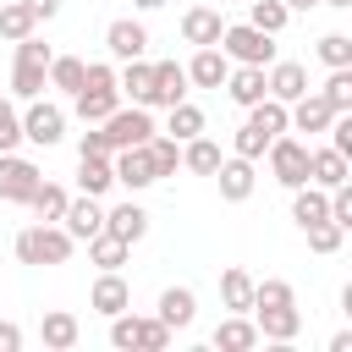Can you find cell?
Here are the masks:
<instances>
[{
	"instance_id": "52a82bcc",
	"label": "cell",
	"mask_w": 352,
	"mask_h": 352,
	"mask_svg": "<svg viewBox=\"0 0 352 352\" xmlns=\"http://www.w3.org/2000/svg\"><path fill=\"white\" fill-rule=\"evenodd\" d=\"M60 138H66V110L50 104V99H28V110H22V143L55 148Z\"/></svg>"
},
{
	"instance_id": "5b68a950",
	"label": "cell",
	"mask_w": 352,
	"mask_h": 352,
	"mask_svg": "<svg viewBox=\"0 0 352 352\" xmlns=\"http://www.w3.org/2000/svg\"><path fill=\"white\" fill-rule=\"evenodd\" d=\"M110 346L116 352H132V346H143V352H160V346H170V330H165V319L154 314V319H143V314H116L110 319Z\"/></svg>"
},
{
	"instance_id": "8992f818",
	"label": "cell",
	"mask_w": 352,
	"mask_h": 352,
	"mask_svg": "<svg viewBox=\"0 0 352 352\" xmlns=\"http://www.w3.org/2000/svg\"><path fill=\"white\" fill-rule=\"evenodd\" d=\"M99 132H104V143H110V154H116V148L148 143V138H154V116H148V104H116V110L99 121Z\"/></svg>"
},
{
	"instance_id": "7a4b0ae2",
	"label": "cell",
	"mask_w": 352,
	"mask_h": 352,
	"mask_svg": "<svg viewBox=\"0 0 352 352\" xmlns=\"http://www.w3.org/2000/svg\"><path fill=\"white\" fill-rule=\"evenodd\" d=\"M50 60H55V50L38 38V33H28V38H16V66H11V99H38L44 88H50Z\"/></svg>"
},
{
	"instance_id": "44dd1931",
	"label": "cell",
	"mask_w": 352,
	"mask_h": 352,
	"mask_svg": "<svg viewBox=\"0 0 352 352\" xmlns=\"http://www.w3.org/2000/svg\"><path fill=\"white\" fill-rule=\"evenodd\" d=\"M308 182L330 192V187L352 182V160H346V154H336V148H308Z\"/></svg>"
},
{
	"instance_id": "c3c4849f",
	"label": "cell",
	"mask_w": 352,
	"mask_h": 352,
	"mask_svg": "<svg viewBox=\"0 0 352 352\" xmlns=\"http://www.w3.org/2000/svg\"><path fill=\"white\" fill-rule=\"evenodd\" d=\"M16 346H22V330L11 319H0V352H16Z\"/></svg>"
},
{
	"instance_id": "83f0119b",
	"label": "cell",
	"mask_w": 352,
	"mask_h": 352,
	"mask_svg": "<svg viewBox=\"0 0 352 352\" xmlns=\"http://www.w3.org/2000/svg\"><path fill=\"white\" fill-rule=\"evenodd\" d=\"M38 336H44V346H50V352H72V346H77V336H82V324H77V314L55 308V314H44Z\"/></svg>"
},
{
	"instance_id": "2e32d148",
	"label": "cell",
	"mask_w": 352,
	"mask_h": 352,
	"mask_svg": "<svg viewBox=\"0 0 352 352\" xmlns=\"http://www.w3.org/2000/svg\"><path fill=\"white\" fill-rule=\"evenodd\" d=\"M88 308L104 314V319H116L121 308H132V286L121 280V270H99V280H94V292H88Z\"/></svg>"
},
{
	"instance_id": "681fc988",
	"label": "cell",
	"mask_w": 352,
	"mask_h": 352,
	"mask_svg": "<svg viewBox=\"0 0 352 352\" xmlns=\"http://www.w3.org/2000/svg\"><path fill=\"white\" fill-rule=\"evenodd\" d=\"M22 6H28V11H33V16H38V22H50V16H55V11H60V0H22Z\"/></svg>"
},
{
	"instance_id": "f546056e",
	"label": "cell",
	"mask_w": 352,
	"mask_h": 352,
	"mask_svg": "<svg viewBox=\"0 0 352 352\" xmlns=\"http://www.w3.org/2000/svg\"><path fill=\"white\" fill-rule=\"evenodd\" d=\"M182 165H187V170H198V176H214V165H220V143H214V138H204V132H198V138H187V143H182Z\"/></svg>"
},
{
	"instance_id": "836d02e7",
	"label": "cell",
	"mask_w": 352,
	"mask_h": 352,
	"mask_svg": "<svg viewBox=\"0 0 352 352\" xmlns=\"http://www.w3.org/2000/svg\"><path fill=\"white\" fill-rule=\"evenodd\" d=\"M28 33H38V16H33L22 0H6V6H0V38L16 44V38H28Z\"/></svg>"
},
{
	"instance_id": "8fae6325",
	"label": "cell",
	"mask_w": 352,
	"mask_h": 352,
	"mask_svg": "<svg viewBox=\"0 0 352 352\" xmlns=\"http://www.w3.org/2000/svg\"><path fill=\"white\" fill-rule=\"evenodd\" d=\"M248 314L258 324V341H297V330H302L297 302H264V308H248Z\"/></svg>"
},
{
	"instance_id": "e575fe53",
	"label": "cell",
	"mask_w": 352,
	"mask_h": 352,
	"mask_svg": "<svg viewBox=\"0 0 352 352\" xmlns=\"http://www.w3.org/2000/svg\"><path fill=\"white\" fill-rule=\"evenodd\" d=\"M165 132H170L176 143H187V138H198V132H204V110H198L192 99H182V104H170V121H165Z\"/></svg>"
},
{
	"instance_id": "d6986e66",
	"label": "cell",
	"mask_w": 352,
	"mask_h": 352,
	"mask_svg": "<svg viewBox=\"0 0 352 352\" xmlns=\"http://www.w3.org/2000/svg\"><path fill=\"white\" fill-rule=\"evenodd\" d=\"M336 116H341V110H330L319 94H302V99L286 104V132H324Z\"/></svg>"
},
{
	"instance_id": "4fadbf2b",
	"label": "cell",
	"mask_w": 352,
	"mask_h": 352,
	"mask_svg": "<svg viewBox=\"0 0 352 352\" xmlns=\"http://www.w3.org/2000/svg\"><path fill=\"white\" fill-rule=\"evenodd\" d=\"M104 50H110L116 60H138V55H148V28H143L138 16H116V22L104 28Z\"/></svg>"
},
{
	"instance_id": "8d00e7d4",
	"label": "cell",
	"mask_w": 352,
	"mask_h": 352,
	"mask_svg": "<svg viewBox=\"0 0 352 352\" xmlns=\"http://www.w3.org/2000/svg\"><path fill=\"white\" fill-rule=\"evenodd\" d=\"M248 22H253L258 33H280V28L292 22V11H286L280 0H248Z\"/></svg>"
},
{
	"instance_id": "b9f144b4",
	"label": "cell",
	"mask_w": 352,
	"mask_h": 352,
	"mask_svg": "<svg viewBox=\"0 0 352 352\" xmlns=\"http://www.w3.org/2000/svg\"><path fill=\"white\" fill-rule=\"evenodd\" d=\"M319 60L324 66H352V38L346 33H324L319 38Z\"/></svg>"
},
{
	"instance_id": "4dcf8cb0",
	"label": "cell",
	"mask_w": 352,
	"mask_h": 352,
	"mask_svg": "<svg viewBox=\"0 0 352 352\" xmlns=\"http://www.w3.org/2000/svg\"><path fill=\"white\" fill-rule=\"evenodd\" d=\"M220 302H226L231 314H248V308H253V275H248V270H226V275H220Z\"/></svg>"
},
{
	"instance_id": "d4e9b609",
	"label": "cell",
	"mask_w": 352,
	"mask_h": 352,
	"mask_svg": "<svg viewBox=\"0 0 352 352\" xmlns=\"http://www.w3.org/2000/svg\"><path fill=\"white\" fill-rule=\"evenodd\" d=\"M292 220L308 231V226H319V220H330V192L324 187H314V182H302V187H292Z\"/></svg>"
},
{
	"instance_id": "30bf717a",
	"label": "cell",
	"mask_w": 352,
	"mask_h": 352,
	"mask_svg": "<svg viewBox=\"0 0 352 352\" xmlns=\"http://www.w3.org/2000/svg\"><path fill=\"white\" fill-rule=\"evenodd\" d=\"M110 165H116V182H121L126 192H143V187H154V182H160V170H154V154H148V143L116 148V154H110Z\"/></svg>"
},
{
	"instance_id": "6da1fadb",
	"label": "cell",
	"mask_w": 352,
	"mask_h": 352,
	"mask_svg": "<svg viewBox=\"0 0 352 352\" xmlns=\"http://www.w3.org/2000/svg\"><path fill=\"white\" fill-rule=\"evenodd\" d=\"M116 104H121L116 66H110V60H94V66L82 72V88L72 94V110H77V121H82V126H94V121H104Z\"/></svg>"
},
{
	"instance_id": "4316f807",
	"label": "cell",
	"mask_w": 352,
	"mask_h": 352,
	"mask_svg": "<svg viewBox=\"0 0 352 352\" xmlns=\"http://www.w3.org/2000/svg\"><path fill=\"white\" fill-rule=\"evenodd\" d=\"M77 187L94 192V198H104V192L116 187V165H110V154H77Z\"/></svg>"
},
{
	"instance_id": "f6af8a7d",
	"label": "cell",
	"mask_w": 352,
	"mask_h": 352,
	"mask_svg": "<svg viewBox=\"0 0 352 352\" xmlns=\"http://www.w3.org/2000/svg\"><path fill=\"white\" fill-rule=\"evenodd\" d=\"M330 220L352 231V182H341V187H330Z\"/></svg>"
},
{
	"instance_id": "ffe728a7",
	"label": "cell",
	"mask_w": 352,
	"mask_h": 352,
	"mask_svg": "<svg viewBox=\"0 0 352 352\" xmlns=\"http://www.w3.org/2000/svg\"><path fill=\"white\" fill-rule=\"evenodd\" d=\"M220 28H226V16H220L209 0H192V6H187V16H182V38H187L192 50H198V44H214V38H220Z\"/></svg>"
},
{
	"instance_id": "816d5d0a",
	"label": "cell",
	"mask_w": 352,
	"mask_h": 352,
	"mask_svg": "<svg viewBox=\"0 0 352 352\" xmlns=\"http://www.w3.org/2000/svg\"><path fill=\"white\" fill-rule=\"evenodd\" d=\"M138 11H160V6H170V0H132Z\"/></svg>"
},
{
	"instance_id": "bcb514c9",
	"label": "cell",
	"mask_w": 352,
	"mask_h": 352,
	"mask_svg": "<svg viewBox=\"0 0 352 352\" xmlns=\"http://www.w3.org/2000/svg\"><path fill=\"white\" fill-rule=\"evenodd\" d=\"M264 302H297V297L286 280H253V308H264Z\"/></svg>"
},
{
	"instance_id": "ee69618b",
	"label": "cell",
	"mask_w": 352,
	"mask_h": 352,
	"mask_svg": "<svg viewBox=\"0 0 352 352\" xmlns=\"http://www.w3.org/2000/svg\"><path fill=\"white\" fill-rule=\"evenodd\" d=\"M231 143H236V154H242V160H264V148H270V138H264L258 126H248V121L236 126V138H231Z\"/></svg>"
},
{
	"instance_id": "f907efd6",
	"label": "cell",
	"mask_w": 352,
	"mask_h": 352,
	"mask_svg": "<svg viewBox=\"0 0 352 352\" xmlns=\"http://www.w3.org/2000/svg\"><path fill=\"white\" fill-rule=\"evenodd\" d=\"M280 6H286V11H314L319 0H280Z\"/></svg>"
},
{
	"instance_id": "db71d44e",
	"label": "cell",
	"mask_w": 352,
	"mask_h": 352,
	"mask_svg": "<svg viewBox=\"0 0 352 352\" xmlns=\"http://www.w3.org/2000/svg\"><path fill=\"white\" fill-rule=\"evenodd\" d=\"M242 6H248V0H242Z\"/></svg>"
},
{
	"instance_id": "277c9868",
	"label": "cell",
	"mask_w": 352,
	"mask_h": 352,
	"mask_svg": "<svg viewBox=\"0 0 352 352\" xmlns=\"http://www.w3.org/2000/svg\"><path fill=\"white\" fill-rule=\"evenodd\" d=\"M214 44L226 50L231 66H270L275 60V33H258L253 22H226Z\"/></svg>"
},
{
	"instance_id": "74e56055",
	"label": "cell",
	"mask_w": 352,
	"mask_h": 352,
	"mask_svg": "<svg viewBox=\"0 0 352 352\" xmlns=\"http://www.w3.org/2000/svg\"><path fill=\"white\" fill-rule=\"evenodd\" d=\"M82 72H88V66H82L77 55H55V60H50V88L77 94V88H82Z\"/></svg>"
},
{
	"instance_id": "d590c367",
	"label": "cell",
	"mask_w": 352,
	"mask_h": 352,
	"mask_svg": "<svg viewBox=\"0 0 352 352\" xmlns=\"http://www.w3.org/2000/svg\"><path fill=\"white\" fill-rule=\"evenodd\" d=\"M66 198H72L66 187H55V182H38V187H33V198H28V209H33L38 220H60V214H66Z\"/></svg>"
},
{
	"instance_id": "7402d4cb",
	"label": "cell",
	"mask_w": 352,
	"mask_h": 352,
	"mask_svg": "<svg viewBox=\"0 0 352 352\" xmlns=\"http://www.w3.org/2000/svg\"><path fill=\"white\" fill-rule=\"evenodd\" d=\"M104 231H110V236H121V242L132 248V242H143V236H148V209L126 198V204L104 209Z\"/></svg>"
},
{
	"instance_id": "cb8c5ba5",
	"label": "cell",
	"mask_w": 352,
	"mask_h": 352,
	"mask_svg": "<svg viewBox=\"0 0 352 352\" xmlns=\"http://www.w3.org/2000/svg\"><path fill=\"white\" fill-rule=\"evenodd\" d=\"M220 88H226V94H231V104H242V110H248V104H258V99L270 94V88H264V66H231Z\"/></svg>"
},
{
	"instance_id": "1f68e13d",
	"label": "cell",
	"mask_w": 352,
	"mask_h": 352,
	"mask_svg": "<svg viewBox=\"0 0 352 352\" xmlns=\"http://www.w3.org/2000/svg\"><path fill=\"white\" fill-rule=\"evenodd\" d=\"M248 126H258L264 138H280V132H286V104L264 94L258 104H248Z\"/></svg>"
},
{
	"instance_id": "f5cc1de1",
	"label": "cell",
	"mask_w": 352,
	"mask_h": 352,
	"mask_svg": "<svg viewBox=\"0 0 352 352\" xmlns=\"http://www.w3.org/2000/svg\"><path fill=\"white\" fill-rule=\"evenodd\" d=\"M319 6H336V11H346V6H352V0H319Z\"/></svg>"
},
{
	"instance_id": "ab89813d",
	"label": "cell",
	"mask_w": 352,
	"mask_h": 352,
	"mask_svg": "<svg viewBox=\"0 0 352 352\" xmlns=\"http://www.w3.org/2000/svg\"><path fill=\"white\" fill-rule=\"evenodd\" d=\"M148 154H154V170H160V176H176V165H182V143H176L170 132H154V138H148Z\"/></svg>"
},
{
	"instance_id": "484cf974",
	"label": "cell",
	"mask_w": 352,
	"mask_h": 352,
	"mask_svg": "<svg viewBox=\"0 0 352 352\" xmlns=\"http://www.w3.org/2000/svg\"><path fill=\"white\" fill-rule=\"evenodd\" d=\"M160 319H165V330H187V324L198 319L192 286H165V292H160Z\"/></svg>"
},
{
	"instance_id": "7c38bea8",
	"label": "cell",
	"mask_w": 352,
	"mask_h": 352,
	"mask_svg": "<svg viewBox=\"0 0 352 352\" xmlns=\"http://www.w3.org/2000/svg\"><path fill=\"white\" fill-rule=\"evenodd\" d=\"M60 226H66V236H72V242H88V236H99V231H104V204H99L94 192H82V198H66V214H60Z\"/></svg>"
},
{
	"instance_id": "7dc6e473",
	"label": "cell",
	"mask_w": 352,
	"mask_h": 352,
	"mask_svg": "<svg viewBox=\"0 0 352 352\" xmlns=\"http://www.w3.org/2000/svg\"><path fill=\"white\" fill-rule=\"evenodd\" d=\"M77 154H110V143H104V132H99V121L82 132V143H77Z\"/></svg>"
},
{
	"instance_id": "7bdbcfd3",
	"label": "cell",
	"mask_w": 352,
	"mask_h": 352,
	"mask_svg": "<svg viewBox=\"0 0 352 352\" xmlns=\"http://www.w3.org/2000/svg\"><path fill=\"white\" fill-rule=\"evenodd\" d=\"M16 143H22V116L11 99H0V154H11Z\"/></svg>"
},
{
	"instance_id": "ba28073f",
	"label": "cell",
	"mask_w": 352,
	"mask_h": 352,
	"mask_svg": "<svg viewBox=\"0 0 352 352\" xmlns=\"http://www.w3.org/2000/svg\"><path fill=\"white\" fill-rule=\"evenodd\" d=\"M264 154H270V176H275L280 187H302V182H308V143H302V138H286V132H280V138H270Z\"/></svg>"
},
{
	"instance_id": "9a60e30c",
	"label": "cell",
	"mask_w": 352,
	"mask_h": 352,
	"mask_svg": "<svg viewBox=\"0 0 352 352\" xmlns=\"http://www.w3.org/2000/svg\"><path fill=\"white\" fill-rule=\"evenodd\" d=\"M214 182H220V198H226V204H242V198H253L258 170H253V160L231 154V160H220V165H214Z\"/></svg>"
},
{
	"instance_id": "5bb4252c",
	"label": "cell",
	"mask_w": 352,
	"mask_h": 352,
	"mask_svg": "<svg viewBox=\"0 0 352 352\" xmlns=\"http://www.w3.org/2000/svg\"><path fill=\"white\" fill-rule=\"evenodd\" d=\"M264 88H270V99L292 104V99L308 94V66H302V60H270V66H264Z\"/></svg>"
},
{
	"instance_id": "e0dca14e",
	"label": "cell",
	"mask_w": 352,
	"mask_h": 352,
	"mask_svg": "<svg viewBox=\"0 0 352 352\" xmlns=\"http://www.w3.org/2000/svg\"><path fill=\"white\" fill-rule=\"evenodd\" d=\"M226 72H231V60H226L220 44H198L192 60H187V82H192V88H220Z\"/></svg>"
},
{
	"instance_id": "d6a6232c",
	"label": "cell",
	"mask_w": 352,
	"mask_h": 352,
	"mask_svg": "<svg viewBox=\"0 0 352 352\" xmlns=\"http://www.w3.org/2000/svg\"><path fill=\"white\" fill-rule=\"evenodd\" d=\"M126 242L121 236H110V231H99V236H88V264H99V270H121L126 264Z\"/></svg>"
},
{
	"instance_id": "9c48e42d",
	"label": "cell",
	"mask_w": 352,
	"mask_h": 352,
	"mask_svg": "<svg viewBox=\"0 0 352 352\" xmlns=\"http://www.w3.org/2000/svg\"><path fill=\"white\" fill-rule=\"evenodd\" d=\"M38 182H44V170H38L33 160H22L16 148L0 154V204H28Z\"/></svg>"
},
{
	"instance_id": "603a6c76",
	"label": "cell",
	"mask_w": 352,
	"mask_h": 352,
	"mask_svg": "<svg viewBox=\"0 0 352 352\" xmlns=\"http://www.w3.org/2000/svg\"><path fill=\"white\" fill-rule=\"evenodd\" d=\"M209 341H214L220 352H253V346H258V324H253L248 314H226Z\"/></svg>"
},
{
	"instance_id": "f35d334b",
	"label": "cell",
	"mask_w": 352,
	"mask_h": 352,
	"mask_svg": "<svg viewBox=\"0 0 352 352\" xmlns=\"http://www.w3.org/2000/svg\"><path fill=\"white\" fill-rule=\"evenodd\" d=\"M319 99L330 110H352V66H330V82L319 88Z\"/></svg>"
},
{
	"instance_id": "f1b7e54d",
	"label": "cell",
	"mask_w": 352,
	"mask_h": 352,
	"mask_svg": "<svg viewBox=\"0 0 352 352\" xmlns=\"http://www.w3.org/2000/svg\"><path fill=\"white\" fill-rule=\"evenodd\" d=\"M148 82H154V60H121V72H116V88L132 99V104H148Z\"/></svg>"
},
{
	"instance_id": "3957f363",
	"label": "cell",
	"mask_w": 352,
	"mask_h": 352,
	"mask_svg": "<svg viewBox=\"0 0 352 352\" xmlns=\"http://www.w3.org/2000/svg\"><path fill=\"white\" fill-rule=\"evenodd\" d=\"M72 248H77V242L66 236L60 220H38V226L16 231V258H22V264H66Z\"/></svg>"
},
{
	"instance_id": "ac0fdd59",
	"label": "cell",
	"mask_w": 352,
	"mask_h": 352,
	"mask_svg": "<svg viewBox=\"0 0 352 352\" xmlns=\"http://www.w3.org/2000/svg\"><path fill=\"white\" fill-rule=\"evenodd\" d=\"M187 99V66H176V60H154V82H148V104H160V110H170V104H182Z\"/></svg>"
},
{
	"instance_id": "60d3db41",
	"label": "cell",
	"mask_w": 352,
	"mask_h": 352,
	"mask_svg": "<svg viewBox=\"0 0 352 352\" xmlns=\"http://www.w3.org/2000/svg\"><path fill=\"white\" fill-rule=\"evenodd\" d=\"M302 236H308V248H314V253H336V248L346 242V226H336V220H319V226H308Z\"/></svg>"
}]
</instances>
